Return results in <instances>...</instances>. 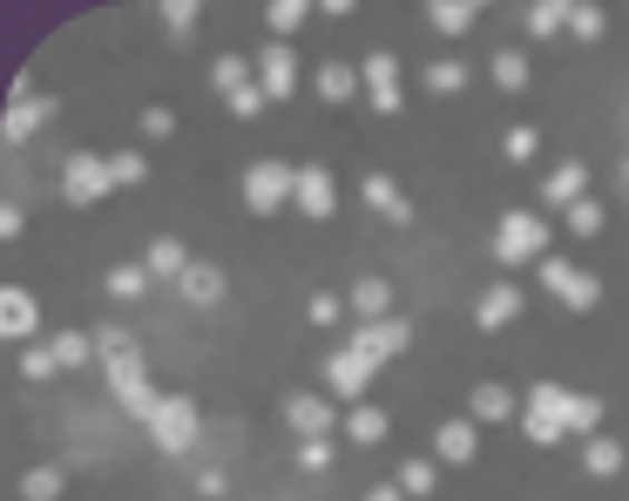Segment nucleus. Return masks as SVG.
<instances>
[{
  "label": "nucleus",
  "mask_w": 629,
  "mask_h": 501,
  "mask_svg": "<svg viewBox=\"0 0 629 501\" xmlns=\"http://www.w3.org/2000/svg\"><path fill=\"white\" fill-rule=\"evenodd\" d=\"M569 400L576 393H562L556 380H542V386L528 393V406H521V434L534 448H562V434H569Z\"/></svg>",
  "instance_id": "obj_1"
},
{
  "label": "nucleus",
  "mask_w": 629,
  "mask_h": 501,
  "mask_svg": "<svg viewBox=\"0 0 629 501\" xmlns=\"http://www.w3.org/2000/svg\"><path fill=\"white\" fill-rule=\"evenodd\" d=\"M494 258H501V265H542V258H549V217L508 210L501 230H494Z\"/></svg>",
  "instance_id": "obj_2"
},
{
  "label": "nucleus",
  "mask_w": 629,
  "mask_h": 501,
  "mask_svg": "<svg viewBox=\"0 0 629 501\" xmlns=\"http://www.w3.org/2000/svg\"><path fill=\"white\" fill-rule=\"evenodd\" d=\"M197 434H204V413H197V400H184V393H163L156 421H149V441H156L163 454H190V448H197Z\"/></svg>",
  "instance_id": "obj_3"
},
{
  "label": "nucleus",
  "mask_w": 629,
  "mask_h": 501,
  "mask_svg": "<svg viewBox=\"0 0 629 501\" xmlns=\"http://www.w3.org/2000/svg\"><path fill=\"white\" fill-rule=\"evenodd\" d=\"M298 197V170L292 163H278V156H264V163H250L244 170V204L257 210V217H272V210H285Z\"/></svg>",
  "instance_id": "obj_4"
},
{
  "label": "nucleus",
  "mask_w": 629,
  "mask_h": 501,
  "mask_svg": "<svg viewBox=\"0 0 629 501\" xmlns=\"http://www.w3.org/2000/svg\"><path fill=\"white\" fill-rule=\"evenodd\" d=\"M534 272H542V285L569 305V312H596L602 305V278L596 272H582V265H562V258H542V265H534Z\"/></svg>",
  "instance_id": "obj_5"
},
{
  "label": "nucleus",
  "mask_w": 629,
  "mask_h": 501,
  "mask_svg": "<svg viewBox=\"0 0 629 501\" xmlns=\"http://www.w3.org/2000/svg\"><path fill=\"white\" fill-rule=\"evenodd\" d=\"M358 360H373V366H386V360H400L406 346H413V325L406 318H373V325H352V340H345Z\"/></svg>",
  "instance_id": "obj_6"
},
{
  "label": "nucleus",
  "mask_w": 629,
  "mask_h": 501,
  "mask_svg": "<svg viewBox=\"0 0 629 501\" xmlns=\"http://www.w3.org/2000/svg\"><path fill=\"white\" fill-rule=\"evenodd\" d=\"M109 190H116V177H109V156H68V170H61V197H68L75 210L102 204Z\"/></svg>",
  "instance_id": "obj_7"
},
{
  "label": "nucleus",
  "mask_w": 629,
  "mask_h": 501,
  "mask_svg": "<svg viewBox=\"0 0 629 501\" xmlns=\"http://www.w3.org/2000/svg\"><path fill=\"white\" fill-rule=\"evenodd\" d=\"M109 393H116V406H122V413H136L142 428L156 421V406H163V393L149 386L142 360H122V366H109Z\"/></svg>",
  "instance_id": "obj_8"
},
{
  "label": "nucleus",
  "mask_w": 629,
  "mask_h": 501,
  "mask_svg": "<svg viewBox=\"0 0 629 501\" xmlns=\"http://www.w3.org/2000/svg\"><path fill=\"white\" fill-rule=\"evenodd\" d=\"M358 75H366V102H373L380 116H400V109H406V96H400V55H393V48H373Z\"/></svg>",
  "instance_id": "obj_9"
},
{
  "label": "nucleus",
  "mask_w": 629,
  "mask_h": 501,
  "mask_svg": "<svg viewBox=\"0 0 629 501\" xmlns=\"http://www.w3.org/2000/svg\"><path fill=\"white\" fill-rule=\"evenodd\" d=\"M373 373H380L373 360H358L352 346H338V353L325 360V400H352V406H358V393L373 386Z\"/></svg>",
  "instance_id": "obj_10"
},
{
  "label": "nucleus",
  "mask_w": 629,
  "mask_h": 501,
  "mask_svg": "<svg viewBox=\"0 0 629 501\" xmlns=\"http://www.w3.org/2000/svg\"><path fill=\"white\" fill-rule=\"evenodd\" d=\"M285 428H292L298 441H332L338 413H332V400H325V393H292V400H285Z\"/></svg>",
  "instance_id": "obj_11"
},
{
  "label": "nucleus",
  "mask_w": 629,
  "mask_h": 501,
  "mask_svg": "<svg viewBox=\"0 0 629 501\" xmlns=\"http://www.w3.org/2000/svg\"><path fill=\"white\" fill-rule=\"evenodd\" d=\"M257 89L272 96V102H285V96L298 89V48H292V41L257 48Z\"/></svg>",
  "instance_id": "obj_12"
},
{
  "label": "nucleus",
  "mask_w": 629,
  "mask_h": 501,
  "mask_svg": "<svg viewBox=\"0 0 629 501\" xmlns=\"http://www.w3.org/2000/svg\"><path fill=\"white\" fill-rule=\"evenodd\" d=\"M298 217H312V224H325L332 210H338V184H332V170H325V163H305V170H298Z\"/></svg>",
  "instance_id": "obj_13"
},
{
  "label": "nucleus",
  "mask_w": 629,
  "mask_h": 501,
  "mask_svg": "<svg viewBox=\"0 0 629 501\" xmlns=\"http://www.w3.org/2000/svg\"><path fill=\"white\" fill-rule=\"evenodd\" d=\"M35 325H41V305H35V292H21V285H8L0 292V340H35Z\"/></svg>",
  "instance_id": "obj_14"
},
{
  "label": "nucleus",
  "mask_w": 629,
  "mask_h": 501,
  "mask_svg": "<svg viewBox=\"0 0 629 501\" xmlns=\"http://www.w3.org/2000/svg\"><path fill=\"white\" fill-rule=\"evenodd\" d=\"M48 116H55V102H48V96H35V102H8V116H0V143L21 149V143H28Z\"/></svg>",
  "instance_id": "obj_15"
},
{
  "label": "nucleus",
  "mask_w": 629,
  "mask_h": 501,
  "mask_svg": "<svg viewBox=\"0 0 629 501\" xmlns=\"http://www.w3.org/2000/svg\"><path fill=\"white\" fill-rule=\"evenodd\" d=\"M514 318H521V292H514L508 278H501V285H488V292H481V305H474V325H481V332H501V325H514Z\"/></svg>",
  "instance_id": "obj_16"
},
{
  "label": "nucleus",
  "mask_w": 629,
  "mask_h": 501,
  "mask_svg": "<svg viewBox=\"0 0 629 501\" xmlns=\"http://www.w3.org/2000/svg\"><path fill=\"white\" fill-rule=\"evenodd\" d=\"M345 312H352L358 325L393 318V285H386V278H358V285H352V298H345Z\"/></svg>",
  "instance_id": "obj_17"
},
{
  "label": "nucleus",
  "mask_w": 629,
  "mask_h": 501,
  "mask_svg": "<svg viewBox=\"0 0 629 501\" xmlns=\"http://www.w3.org/2000/svg\"><path fill=\"white\" fill-rule=\"evenodd\" d=\"M474 448H481V434H474V421H440V428H433V454H440V461H454V468H468V461H474Z\"/></svg>",
  "instance_id": "obj_18"
},
{
  "label": "nucleus",
  "mask_w": 629,
  "mask_h": 501,
  "mask_svg": "<svg viewBox=\"0 0 629 501\" xmlns=\"http://www.w3.org/2000/svg\"><path fill=\"white\" fill-rule=\"evenodd\" d=\"M358 197H366V204H373V210H380L386 224H406V217H413V204H406V190H400L393 177H380V170H373L366 184H358Z\"/></svg>",
  "instance_id": "obj_19"
},
{
  "label": "nucleus",
  "mask_w": 629,
  "mask_h": 501,
  "mask_svg": "<svg viewBox=\"0 0 629 501\" xmlns=\"http://www.w3.org/2000/svg\"><path fill=\"white\" fill-rule=\"evenodd\" d=\"M514 413H521V400L508 386H494V380H481L474 400H468V421H514Z\"/></svg>",
  "instance_id": "obj_20"
},
{
  "label": "nucleus",
  "mask_w": 629,
  "mask_h": 501,
  "mask_svg": "<svg viewBox=\"0 0 629 501\" xmlns=\"http://www.w3.org/2000/svg\"><path fill=\"white\" fill-rule=\"evenodd\" d=\"M542 197H549L556 210H569V204H582V197H589V170H582V163H562V170H549V184H542Z\"/></svg>",
  "instance_id": "obj_21"
},
{
  "label": "nucleus",
  "mask_w": 629,
  "mask_h": 501,
  "mask_svg": "<svg viewBox=\"0 0 629 501\" xmlns=\"http://www.w3.org/2000/svg\"><path fill=\"white\" fill-rule=\"evenodd\" d=\"M176 285H184V298L197 305V312H210V305H224V272L217 265H190L184 278H176Z\"/></svg>",
  "instance_id": "obj_22"
},
{
  "label": "nucleus",
  "mask_w": 629,
  "mask_h": 501,
  "mask_svg": "<svg viewBox=\"0 0 629 501\" xmlns=\"http://www.w3.org/2000/svg\"><path fill=\"white\" fill-rule=\"evenodd\" d=\"M582 468H589L596 481H609V474H622V468H629V448H622V441H609V434H596V441H582Z\"/></svg>",
  "instance_id": "obj_23"
},
{
  "label": "nucleus",
  "mask_w": 629,
  "mask_h": 501,
  "mask_svg": "<svg viewBox=\"0 0 629 501\" xmlns=\"http://www.w3.org/2000/svg\"><path fill=\"white\" fill-rule=\"evenodd\" d=\"M190 265H197V258H190V250L176 244V237H156V244H149V258H142V272H149V278H184Z\"/></svg>",
  "instance_id": "obj_24"
},
{
  "label": "nucleus",
  "mask_w": 629,
  "mask_h": 501,
  "mask_svg": "<svg viewBox=\"0 0 629 501\" xmlns=\"http://www.w3.org/2000/svg\"><path fill=\"white\" fill-rule=\"evenodd\" d=\"M386 428H393V421H386L380 406H352V413H345V441H352V448H380Z\"/></svg>",
  "instance_id": "obj_25"
},
{
  "label": "nucleus",
  "mask_w": 629,
  "mask_h": 501,
  "mask_svg": "<svg viewBox=\"0 0 629 501\" xmlns=\"http://www.w3.org/2000/svg\"><path fill=\"white\" fill-rule=\"evenodd\" d=\"M426 21H433L440 35H454V41H461V35L481 21V8H474V0H433V8H426Z\"/></svg>",
  "instance_id": "obj_26"
},
{
  "label": "nucleus",
  "mask_w": 629,
  "mask_h": 501,
  "mask_svg": "<svg viewBox=\"0 0 629 501\" xmlns=\"http://www.w3.org/2000/svg\"><path fill=\"white\" fill-rule=\"evenodd\" d=\"M358 89H366V75H358V68H345V61H325L318 68V96L325 102H352Z\"/></svg>",
  "instance_id": "obj_27"
},
{
  "label": "nucleus",
  "mask_w": 629,
  "mask_h": 501,
  "mask_svg": "<svg viewBox=\"0 0 629 501\" xmlns=\"http://www.w3.org/2000/svg\"><path fill=\"white\" fill-rule=\"evenodd\" d=\"M305 21H312V8H305V0H272V8H264V28H272L278 41H292Z\"/></svg>",
  "instance_id": "obj_28"
},
{
  "label": "nucleus",
  "mask_w": 629,
  "mask_h": 501,
  "mask_svg": "<svg viewBox=\"0 0 629 501\" xmlns=\"http://www.w3.org/2000/svg\"><path fill=\"white\" fill-rule=\"evenodd\" d=\"M210 81H217V96L230 102L237 89H250V61H244V55H217V61H210Z\"/></svg>",
  "instance_id": "obj_29"
},
{
  "label": "nucleus",
  "mask_w": 629,
  "mask_h": 501,
  "mask_svg": "<svg viewBox=\"0 0 629 501\" xmlns=\"http://www.w3.org/2000/svg\"><path fill=\"white\" fill-rule=\"evenodd\" d=\"M569 434H576V441H596V434H602V400H596V393H576V400H569Z\"/></svg>",
  "instance_id": "obj_30"
},
{
  "label": "nucleus",
  "mask_w": 629,
  "mask_h": 501,
  "mask_svg": "<svg viewBox=\"0 0 629 501\" xmlns=\"http://www.w3.org/2000/svg\"><path fill=\"white\" fill-rule=\"evenodd\" d=\"M488 75L501 81V89L514 96V89H528V55L521 48H494V61H488Z\"/></svg>",
  "instance_id": "obj_31"
},
{
  "label": "nucleus",
  "mask_w": 629,
  "mask_h": 501,
  "mask_svg": "<svg viewBox=\"0 0 629 501\" xmlns=\"http://www.w3.org/2000/svg\"><path fill=\"white\" fill-rule=\"evenodd\" d=\"M48 346H55V360H61L68 373H75V366H88V360H96V340H88V332H75V325H68V332H55V340H48Z\"/></svg>",
  "instance_id": "obj_32"
},
{
  "label": "nucleus",
  "mask_w": 629,
  "mask_h": 501,
  "mask_svg": "<svg viewBox=\"0 0 629 501\" xmlns=\"http://www.w3.org/2000/svg\"><path fill=\"white\" fill-rule=\"evenodd\" d=\"M569 28V8H562V0H534V8H528V35H562Z\"/></svg>",
  "instance_id": "obj_33"
},
{
  "label": "nucleus",
  "mask_w": 629,
  "mask_h": 501,
  "mask_svg": "<svg viewBox=\"0 0 629 501\" xmlns=\"http://www.w3.org/2000/svg\"><path fill=\"white\" fill-rule=\"evenodd\" d=\"M426 89H433V96H461V89H468L461 55H454V61H433V68H426Z\"/></svg>",
  "instance_id": "obj_34"
},
{
  "label": "nucleus",
  "mask_w": 629,
  "mask_h": 501,
  "mask_svg": "<svg viewBox=\"0 0 629 501\" xmlns=\"http://www.w3.org/2000/svg\"><path fill=\"white\" fill-rule=\"evenodd\" d=\"M96 353H102L109 366H122V360H142V353H136V340H129L122 325H102V332H96Z\"/></svg>",
  "instance_id": "obj_35"
},
{
  "label": "nucleus",
  "mask_w": 629,
  "mask_h": 501,
  "mask_svg": "<svg viewBox=\"0 0 629 501\" xmlns=\"http://www.w3.org/2000/svg\"><path fill=\"white\" fill-rule=\"evenodd\" d=\"M602 28H609V14L596 8V0H576V8H569V35H576V41H596Z\"/></svg>",
  "instance_id": "obj_36"
},
{
  "label": "nucleus",
  "mask_w": 629,
  "mask_h": 501,
  "mask_svg": "<svg viewBox=\"0 0 629 501\" xmlns=\"http://www.w3.org/2000/svg\"><path fill=\"white\" fill-rule=\"evenodd\" d=\"M433 488H440L433 461H406V468H400V494H406V501H420V494H433Z\"/></svg>",
  "instance_id": "obj_37"
},
{
  "label": "nucleus",
  "mask_w": 629,
  "mask_h": 501,
  "mask_svg": "<svg viewBox=\"0 0 629 501\" xmlns=\"http://www.w3.org/2000/svg\"><path fill=\"white\" fill-rule=\"evenodd\" d=\"M109 177H116V190H122V184H142V177H149V156L116 149V156H109Z\"/></svg>",
  "instance_id": "obj_38"
},
{
  "label": "nucleus",
  "mask_w": 629,
  "mask_h": 501,
  "mask_svg": "<svg viewBox=\"0 0 629 501\" xmlns=\"http://www.w3.org/2000/svg\"><path fill=\"white\" fill-rule=\"evenodd\" d=\"M562 224H569L576 237H596V230H602V204H596V197H582V204H569V210H562Z\"/></svg>",
  "instance_id": "obj_39"
},
{
  "label": "nucleus",
  "mask_w": 629,
  "mask_h": 501,
  "mask_svg": "<svg viewBox=\"0 0 629 501\" xmlns=\"http://www.w3.org/2000/svg\"><path fill=\"white\" fill-rule=\"evenodd\" d=\"M61 494V474L55 468H28L21 474V501H55Z\"/></svg>",
  "instance_id": "obj_40"
},
{
  "label": "nucleus",
  "mask_w": 629,
  "mask_h": 501,
  "mask_svg": "<svg viewBox=\"0 0 629 501\" xmlns=\"http://www.w3.org/2000/svg\"><path fill=\"white\" fill-rule=\"evenodd\" d=\"M109 292H116V298H142V292H149V272H142V265H116V272H109Z\"/></svg>",
  "instance_id": "obj_41"
},
{
  "label": "nucleus",
  "mask_w": 629,
  "mask_h": 501,
  "mask_svg": "<svg viewBox=\"0 0 629 501\" xmlns=\"http://www.w3.org/2000/svg\"><path fill=\"white\" fill-rule=\"evenodd\" d=\"M163 28H169L176 41H190V28H197V0H169V8H163Z\"/></svg>",
  "instance_id": "obj_42"
},
{
  "label": "nucleus",
  "mask_w": 629,
  "mask_h": 501,
  "mask_svg": "<svg viewBox=\"0 0 629 501\" xmlns=\"http://www.w3.org/2000/svg\"><path fill=\"white\" fill-rule=\"evenodd\" d=\"M21 373H28V380H55V373H61L55 346H28V353H21Z\"/></svg>",
  "instance_id": "obj_43"
},
{
  "label": "nucleus",
  "mask_w": 629,
  "mask_h": 501,
  "mask_svg": "<svg viewBox=\"0 0 629 501\" xmlns=\"http://www.w3.org/2000/svg\"><path fill=\"white\" fill-rule=\"evenodd\" d=\"M264 102H272V96H264V89H257V81H250V89H237V96H230L224 109H230L237 122H250V116H264Z\"/></svg>",
  "instance_id": "obj_44"
},
{
  "label": "nucleus",
  "mask_w": 629,
  "mask_h": 501,
  "mask_svg": "<svg viewBox=\"0 0 629 501\" xmlns=\"http://www.w3.org/2000/svg\"><path fill=\"white\" fill-rule=\"evenodd\" d=\"M305 318H312V325H338V318H345V298H338V292H318V298L305 305Z\"/></svg>",
  "instance_id": "obj_45"
},
{
  "label": "nucleus",
  "mask_w": 629,
  "mask_h": 501,
  "mask_svg": "<svg viewBox=\"0 0 629 501\" xmlns=\"http://www.w3.org/2000/svg\"><path fill=\"white\" fill-rule=\"evenodd\" d=\"M534 143H542V136H534V129H528V122H514V129H508V143H501V149H508V163H521V156H534Z\"/></svg>",
  "instance_id": "obj_46"
},
{
  "label": "nucleus",
  "mask_w": 629,
  "mask_h": 501,
  "mask_svg": "<svg viewBox=\"0 0 629 501\" xmlns=\"http://www.w3.org/2000/svg\"><path fill=\"white\" fill-rule=\"evenodd\" d=\"M298 468H305V474H325V468H332V441H305V448H298Z\"/></svg>",
  "instance_id": "obj_47"
},
{
  "label": "nucleus",
  "mask_w": 629,
  "mask_h": 501,
  "mask_svg": "<svg viewBox=\"0 0 629 501\" xmlns=\"http://www.w3.org/2000/svg\"><path fill=\"white\" fill-rule=\"evenodd\" d=\"M169 129H176V116H169V109H142V136H149V143H163Z\"/></svg>",
  "instance_id": "obj_48"
},
{
  "label": "nucleus",
  "mask_w": 629,
  "mask_h": 501,
  "mask_svg": "<svg viewBox=\"0 0 629 501\" xmlns=\"http://www.w3.org/2000/svg\"><path fill=\"white\" fill-rule=\"evenodd\" d=\"M21 230H28V210L8 204V210H0V237H21Z\"/></svg>",
  "instance_id": "obj_49"
},
{
  "label": "nucleus",
  "mask_w": 629,
  "mask_h": 501,
  "mask_svg": "<svg viewBox=\"0 0 629 501\" xmlns=\"http://www.w3.org/2000/svg\"><path fill=\"white\" fill-rule=\"evenodd\" d=\"M197 488H204V494H224L230 481H224V468H204V474H197Z\"/></svg>",
  "instance_id": "obj_50"
},
{
  "label": "nucleus",
  "mask_w": 629,
  "mask_h": 501,
  "mask_svg": "<svg viewBox=\"0 0 629 501\" xmlns=\"http://www.w3.org/2000/svg\"><path fill=\"white\" fill-rule=\"evenodd\" d=\"M366 501H406V494H400V481H380V488H373Z\"/></svg>",
  "instance_id": "obj_51"
},
{
  "label": "nucleus",
  "mask_w": 629,
  "mask_h": 501,
  "mask_svg": "<svg viewBox=\"0 0 629 501\" xmlns=\"http://www.w3.org/2000/svg\"><path fill=\"white\" fill-rule=\"evenodd\" d=\"M622 184H629V156H622Z\"/></svg>",
  "instance_id": "obj_52"
}]
</instances>
